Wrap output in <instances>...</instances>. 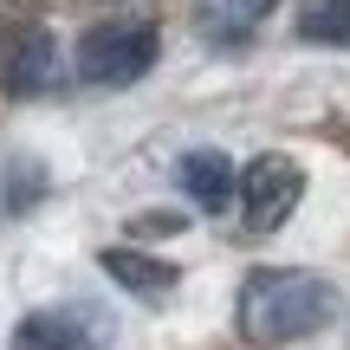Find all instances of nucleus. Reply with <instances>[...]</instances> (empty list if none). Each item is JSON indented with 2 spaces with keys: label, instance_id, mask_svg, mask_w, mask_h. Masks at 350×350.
Here are the masks:
<instances>
[{
  "label": "nucleus",
  "instance_id": "f257e3e1",
  "mask_svg": "<svg viewBox=\"0 0 350 350\" xmlns=\"http://www.w3.org/2000/svg\"><path fill=\"white\" fill-rule=\"evenodd\" d=\"M234 318L253 350H279V344H299L338 318V286L318 273H299V266H260L240 286Z\"/></svg>",
  "mask_w": 350,
  "mask_h": 350
},
{
  "label": "nucleus",
  "instance_id": "f03ea898",
  "mask_svg": "<svg viewBox=\"0 0 350 350\" xmlns=\"http://www.w3.org/2000/svg\"><path fill=\"white\" fill-rule=\"evenodd\" d=\"M156 26L150 20H111V26H91L85 39H78V78H85L91 91H124L137 85L143 72L156 65Z\"/></svg>",
  "mask_w": 350,
  "mask_h": 350
},
{
  "label": "nucleus",
  "instance_id": "7ed1b4c3",
  "mask_svg": "<svg viewBox=\"0 0 350 350\" xmlns=\"http://www.w3.org/2000/svg\"><path fill=\"white\" fill-rule=\"evenodd\" d=\"M305 195V169L292 163V156H253L247 175H240V208H247V234H273V227L292 221V208H299Z\"/></svg>",
  "mask_w": 350,
  "mask_h": 350
},
{
  "label": "nucleus",
  "instance_id": "20e7f679",
  "mask_svg": "<svg viewBox=\"0 0 350 350\" xmlns=\"http://www.w3.org/2000/svg\"><path fill=\"white\" fill-rule=\"evenodd\" d=\"M13 350H111V318L98 305H46L20 318Z\"/></svg>",
  "mask_w": 350,
  "mask_h": 350
},
{
  "label": "nucleus",
  "instance_id": "39448f33",
  "mask_svg": "<svg viewBox=\"0 0 350 350\" xmlns=\"http://www.w3.org/2000/svg\"><path fill=\"white\" fill-rule=\"evenodd\" d=\"M59 85V39L46 26H20L7 39V91L13 98H39Z\"/></svg>",
  "mask_w": 350,
  "mask_h": 350
},
{
  "label": "nucleus",
  "instance_id": "423d86ee",
  "mask_svg": "<svg viewBox=\"0 0 350 350\" xmlns=\"http://www.w3.org/2000/svg\"><path fill=\"white\" fill-rule=\"evenodd\" d=\"M175 182H182V195L201 214H227V201H234V163L221 150H188L175 163Z\"/></svg>",
  "mask_w": 350,
  "mask_h": 350
},
{
  "label": "nucleus",
  "instance_id": "0eeeda50",
  "mask_svg": "<svg viewBox=\"0 0 350 350\" xmlns=\"http://www.w3.org/2000/svg\"><path fill=\"white\" fill-rule=\"evenodd\" d=\"M273 7L279 0H201L195 26H201V39H214V46H240Z\"/></svg>",
  "mask_w": 350,
  "mask_h": 350
},
{
  "label": "nucleus",
  "instance_id": "6e6552de",
  "mask_svg": "<svg viewBox=\"0 0 350 350\" xmlns=\"http://www.w3.org/2000/svg\"><path fill=\"white\" fill-rule=\"evenodd\" d=\"M104 273L117 279L124 292H137V299H169L175 292V266H163V260H150V253H130V247H111L104 253Z\"/></svg>",
  "mask_w": 350,
  "mask_h": 350
},
{
  "label": "nucleus",
  "instance_id": "1a4fd4ad",
  "mask_svg": "<svg viewBox=\"0 0 350 350\" xmlns=\"http://www.w3.org/2000/svg\"><path fill=\"white\" fill-rule=\"evenodd\" d=\"M299 39H312V46H350V0H312L299 13Z\"/></svg>",
  "mask_w": 350,
  "mask_h": 350
},
{
  "label": "nucleus",
  "instance_id": "9d476101",
  "mask_svg": "<svg viewBox=\"0 0 350 350\" xmlns=\"http://www.w3.org/2000/svg\"><path fill=\"white\" fill-rule=\"evenodd\" d=\"M137 234H182V214H150V221H137Z\"/></svg>",
  "mask_w": 350,
  "mask_h": 350
}]
</instances>
